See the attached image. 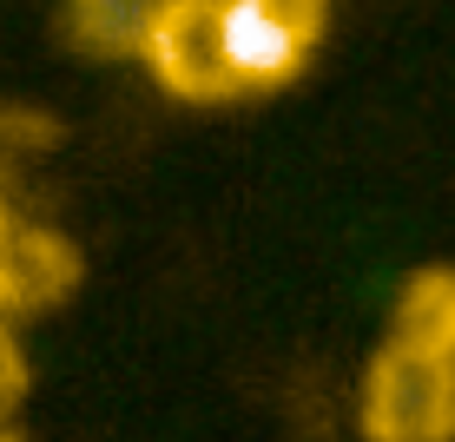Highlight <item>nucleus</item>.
Listing matches in <instances>:
<instances>
[{
    "label": "nucleus",
    "instance_id": "1",
    "mask_svg": "<svg viewBox=\"0 0 455 442\" xmlns=\"http://www.w3.org/2000/svg\"><path fill=\"white\" fill-rule=\"evenodd\" d=\"M363 442H455V350L383 330L356 383Z\"/></svg>",
    "mask_w": 455,
    "mask_h": 442
},
{
    "label": "nucleus",
    "instance_id": "2",
    "mask_svg": "<svg viewBox=\"0 0 455 442\" xmlns=\"http://www.w3.org/2000/svg\"><path fill=\"white\" fill-rule=\"evenodd\" d=\"M146 80L179 106H231L244 100L225 46V0H159L139 46Z\"/></svg>",
    "mask_w": 455,
    "mask_h": 442
},
{
    "label": "nucleus",
    "instance_id": "3",
    "mask_svg": "<svg viewBox=\"0 0 455 442\" xmlns=\"http://www.w3.org/2000/svg\"><path fill=\"white\" fill-rule=\"evenodd\" d=\"M323 34H331V0H225V46L244 100L291 86L317 60Z\"/></svg>",
    "mask_w": 455,
    "mask_h": 442
},
{
    "label": "nucleus",
    "instance_id": "4",
    "mask_svg": "<svg viewBox=\"0 0 455 442\" xmlns=\"http://www.w3.org/2000/svg\"><path fill=\"white\" fill-rule=\"evenodd\" d=\"M152 13H159V0H60V34L86 60H106V67L132 60L139 67Z\"/></svg>",
    "mask_w": 455,
    "mask_h": 442
},
{
    "label": "nucleus",
    "instance_id": "5",
    "mask_svg": "<svg viewBox=\"0 0 455 442\" xmlns=\"http://www.w3.org/2000/svg\"><path fill=\"white\" fill-rule=\"evenodd\" d=\"M383 330H403V337H422V343L455 350V264H422V271L403 277Z\"/></svg>",
    "mask_w": 455,
    "mask_h": 442
},
{
    "label": "nucleus",
    "instance_id": "6",
    "mask_svg": "<svg viewBox=\"0 0 455 442\" xmlns=\"http://www.w3.org/2000/svg\"><path fill=\"white\" fill-rule=\"evenodd\" d=\"M0 442H20V436H13V430H7V422H0Z\"/></svg>",
    "mask_w": 455,
    "mask_h": 442
}]
</instances>
